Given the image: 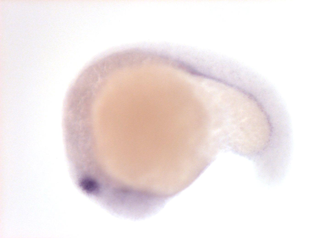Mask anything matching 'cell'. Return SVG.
I'll list each match as a JSON object with an SVG mask.
<instances>
[{
    "mask_svg": "<svg viewBox=\"0 0 319 238\" xmlns=\"http://www.w3.org/2000/svg\"><path fill=\"white\" fill-rule=\"evenodd\" d=\"M80 186L84 191L90 194H94L98 191L99 188L97 183L91 178H84L80 181Z\"/></svg>",
    "mask_w": 319,
    "mask_h": 238,
    "instance_id": "1",
    "label": "cell"
}]
</instances>
